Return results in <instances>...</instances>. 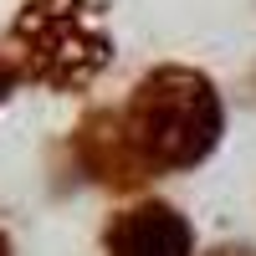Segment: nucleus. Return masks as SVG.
<instances>
[{"mask_svg":"<svg viewBox=\"0 0 256 256\" xmlns=\"http://www.w3.org/2000/svg\"><path fill=\"white\" fill-rule=\"evenodd\" d=\"M6 46L26 82L52 92H88L118 52L102 0H20Z\"/></svg>","mask_w":256,"mask_h":256,"instance_id":"f03ea898","label":"nucleus"},{"mask_svg":"<svg viewBox=\"0 0 256 256\" xmlns=\"http://www.w3.org/2000/svg\"><path fill=\"white\" fill-rule=\"evenodd\" d=\"M0 256H16V241H10V230L0 226Z\"/></svg>","mask_w":256,"mask_h":256,"instance_id":"0eeeda50","label":"nucleus"},{"mask_svg":"<svg viewBox=\"0 0 256 256\" xmlns=\"http://www.w3.org/2000/svg\"><path fill=\"white\" fill-rule=\"evenodd\" d=\"M128 134L138 138L144 159L159 174H184L200 169L226 138V98L216 77L184 62H159L148 67L123 102Z\"/></svg>","mask_w":256,"mask_h":256,"instance_id":"f257e3e1","label":"nucleus"},{"mask_svg":"<svg viewBox=\"0 0 256 256\" xmlns=\"http://www.w3.org/2000/svg\"><path fill=\"white\" fill-rule=\"evenodd\" d=\"M102 256H195V226L169 200H134L102 220Z\"/></svg>","mask_w":256,"mask_h":256,"instance_id":"20e7f679","label":"nucleus"},{"mask_svg":"<svg viewBox=\"0 0 256 256\" xmlns=\"http://www.w3.org/2000/svg\"><path fill=\"white\" fill-rule=\"evenodd\" d=\"M67 154L98 190H113V195H138L159 180V169L144 159L138 138L128 134L123 108H88L67 134Z\"/></svg>","mask_w":256,"mask_h":256,"instance_id":"7ed1b4c3","label":"nucleus"},{"mask_svg":"<svg viewBox=\"0 0 256 256\" xmlns=\"http://www.w3.org/2000/svg\"><path fill=\"white\" fill-rule=\"evenodd\" d=\"M20 82H26V72L16 67V56H10V52H0V108L10 102V92L20 88Z\"/></svg>","mask_w":256,"mask_h":256,"instance_id":"39448f33","label":"nucleus"},{"mask_svg":"<svg viewBox=\"0 0 256 256\" xmlns=\"http://www.w3.org/2000/svg\"><path fill=\"white\" fill-rule=\"evenodd\" d=\"M205 256H256V246L251 241H220V246H210Z\"/></svg>","mask_w":256,"mask_h":256,"instance_id":"423d86ee","label":"nucleus"}]
</instances>
